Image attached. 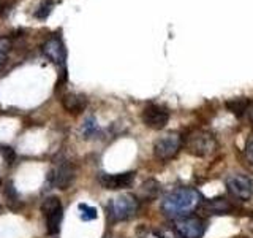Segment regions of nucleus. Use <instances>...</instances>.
<instances>
[{"label":"nucleus","instance_id":"1","mask_svg":"<svg viewBox=\"0 0 253 238\" xmlns=\"http://www.w3.org/2000/svg\"><path fill=\"white\" fill-rule=\"evenodd\" d=\"M201 205V194L193 187H177L163 198L162 210L166 216L179 219L188 216Z\"/></svg>","mask_w":253,"mask_h":238},{"label":"nucleus","instance_id":"2","mask_svg":"<svg viewBox=\"0 0 253 238\" xmlns=\"http://www.w3.org/2000/svg\"><path fill=\"white\" fill-rule=\"evenodd\" d=\"M138 200L136 197L130 194H124L113 198L108 203V218L111 222H121L131 219L138 211Z\"/></svg>","mask_w":253,"mask_h":238},{"label":"nucleus","instance_id":"3","mask_svg":"<svg viewBox=\"0 0 253 238\" xmlns=\"http://www.w3.org/2000/svg\"><path fill=\"white\" fill-rule=\"evenodd\" d=\"M185 146L190 154L196 157H206L215 151L217 140L208 130H193L185 138Z\"/></svg>","mask_w":253,"mask_h":238},{"label":"nucleus","instance_id":"4","mask_svg":"<svg viewBox=\"0 0 253 238\" xmlns=\"http://www.w3.org/2000/svg\"><path fill=\"white\" fill-rule=\"evenodd\" d=\"M182 146V137L179 133H168L160 137L154 143V154L158 161H171L176 156Z\"/></svg>","mask_w":253,"mask_h":238},{"label":"nucleus","instance_id":"5","mask_svg":"<svg viewBox=\"0 0 253 238\" xmlns=\"http://www.w3.org/2000/svg\"><path fill=\"white\" fill-rule=\"evenodd\" d=\"M174 230L180 238H201L206 232V222L198 216H184L174 221Z\"/></svg>","mask_w":253,"mask_h":238},{"label":"nucleus","instance_id":"6","mask_svg":"<svg viewBox=\"0 0 253 238\" xmlns=\"http://www.w3.org/2000/svg\"><path fill=\"white\" fill-rule=\"evenodd\" d=\"M141 119L147 127H150V129L160 130V129H165L166 124L169 122V111L163 105L150 103V105H147L144 110H142Z\"/></svg>","mask_w":253,"mask_h":238},{"label":"nucleus","instance_id":"7","mask_svg":"<svg viewBox=\"0 0 253 238\" xmlns=\"http://www.w3.org/2000/svg\"><path fill=\"white\" fill-rule=\"evenodd\" d=\"M226 187L229 194L239 200H249L253 195V184L252 179L244 177V175H229L226 178Z\"/></svg>","mask_w":253,"mask_h":238},{"label":"nucleus","instance_id":"8","mask_svg":"<svg viewBox=\"0 0 253 238\" xmlns=\"http://www.w3.org/2000/svg\"><path fill=\"white\" fill-rule=\"evenodd\" d=\"M52 186H55L57 189H68L73 181L76 178V169L71 162H62L60 165H57L55 169L51 172L49 175Z\"/></svg>","mask_w":253,"mask_h":238},{"label":"nucleus","instance_id":"9","mask_svg":"<svg viewBox=\"0 0 253 238\" xmlns=\"http://www.w3.org/2000/svg\"><path fill=\"white\" fill-rule=\"evenodd\" d=\"M134 172H125V173H117V175H108V173H101L100 175V184L109 189V190H116V189H125L130 187L134 181Z\"/></svg>","mask_w":253,"mask_h":238},{"label":"nucleus","instance_id":"10","mask_svg":"<svg viewBox=\"0 0 253 238\" xmlns=\"http://www.w3.org/2000/svg\"><path fill=\"white\" fill-rule=\"evenodd\" d=\"M42 51H43V54L46 56V58L51 59V62L57 63V65H60V67L65 65L67 51H65V46H63L62 40L59 37H51L43 45Z\"/></svg>","mask_w":253,"mask_h":238},{"label":"nucleus","instance_id":"11","mask_svg":"<svg viewBox=\"0 0 253 238\" xmlns=\"http://www.w3.org/2000/svg\"><path fill=\"white\" fill-rule=\"evenodd\" d=\"M203 210L208 214H228L233 211V205L226 198H212L203 203Z\"/></svg>","mask_w":253,"mask_h":238},{"label":"nucleus","instance_id":"12","mask_svg":"<svg viewBox=\"0 0 253 238\" xmlns=\"http://www.w3.org/2000/svg\"><path fill=\"white\" fill-rule=\"evenodd\" d=\"M158 192H160V184L155 179H147L141 184L139 190H138V197L142 202H152L158 197Z\"/></svg>","mask_w":253,"mask_h":238},{"label":"nucleus","instance_id":"13","mask_svg":"<svg viewBox=\"0 0 253 238\" xmlns=\"http://www.w3.org/2000/svg\"><path fill=\"white\" fill-rule=\"evenodd\" d=\"M63 103V108H65L67 111H70V113H81V111L85 108L87 105V100L84 95H78V94H67L65 97H63L62 100Z\"/></svg>","mask_w":253,"mask_h":238},{"label":"nucleus","instance_id":"14","mask_svg":"<svg viewBox=\"0 0 253 238\" xmlns=\"http://www.w3.org/2000/svg\"><path fill=\"white\" fill-rule=\"evenodd\" d=\"M46 218V229H47V234L49 235H55L59 234L60 226H62V219H63V210L62 206L57 210H54L51 213L44 214Z\"/></svg>","mask_w":253,"mask_h":238},{"label":"nucleus","instance_id":"15","mask_svg":"<svg viewBox=\"0 0 253 238\" xmlns=\"http://www.w3.org/2000/svg\"><path fill=\"white\" fill-rule=\"evenodd\" d=\"M3 194H5V198H6V205L10 206L11 210H19L21 208V200H19V195L16 192V187L13 186L11 181L6 182V186L3 189Z\"/></svg>","mask_w":253,"mask_h":238},{"label":"nucleus","instance_id":"16","mask_svg":"<svg viewBox=\"0 0 253 238\" xmlns=\"http://www.w3.org/2000/svg\"><path fill=\"white\" fill-rule=\"evenodd\" d=\"M226 107L233 115H236L237 118H241V116H244L245 111H249L250 102L247 99H233V100L226 102Z\"/></svg>","mask_w":253,"mask_h":238},{"label":"nucleus","instance_id":"17","mask_svg":"<svg viewBox=\"0 0 253 238\" xmlns=\"http://www.w3.org/2000/svg\"><path fill=\"white\" fill-rule=\"evenodd\" d=\"M62 206V203H60V198L59 197H47V198H44L43 200V203H42V213H43V216L44 214H47V213H51V211H54V210H57V208H60Z\"/></svg>","mask_w":253,"mask_h":238},{"label":"nucleus","instance_id":"18","mask_svg":"<svg viewBox=\"0 0 253 238\" xmlns=\"http://www.w3.org/2000/svg\"><path fill=\"white\" fill-rule=\"evenodd\" d=\"M78 210H79V216H81L83 221H92V219H97V216H98L97 208H93V206H89V205L81 203Z\"/></svg>","mask_w":253,"mask_h":238},{"label":"nucleus","instance_id":"19","mask_svg":"<svg viewBox=\"0 0 253 238\" xmlns=\"http://www.w3.org/2000/svg\"><path fill=\"white\" fill-rule=\"evenodd\" d=\"M8 54H10V42L6 38H0V68L5 65Z\"/></svg>","mask_w":253,"mask_h":238},{"label":"nucleus","instance_id":"20","mask_svg":"<svg viewBox=\"0 0 253 238\" xmlns=\"http://www.w3.org/2000/svg\"><path fill=\"white\" fill-rule=\"evenodd\" d=\"M51 6H52V3L49 2V0L44 2V3H42V5H40V8H38V11L35 13V16H37V18H40V19L47 18V14L51 13Z\"/></svg>","mask_w":253,"mask_h":238},{"label":"nucleus","instance_id":"21","mask_svg":"<svg viewBox=\"0 0 253 238\" xmlns=\"http://www.w3.org/2000/svg\"><path fill=\"white\" fill-rule=\"evenodd\" d=\"M0 153H2V156L6 159V164L8 165H11L14 162L16 154H14V151L10 146H0Z\"/></svg>","mask_w":253,"mask_h":238},{"label":"nucleus","instance_id":"22","mask_svg":"<svg viewBox=\"0 0 253 238\" xmlns=\"http://www.w3.org/2000/svg\"><path fill=\"white\" fill-rule=\"evenodd\" d=\"M245 153H247L249 161L253 164V137H250L247 140V146H245Z\"/></svg>","mask_w":253,"mask_h":238},{"label":"nucleus","instance_id":"23","mask_svg":"<svg viewBox=\"0 0 253 238\" xmlns=\"http://www.w3.org/2000/svg\"><path fill=\"white\" fill-rule=\"evenodd\" d=\"M249 115H250V119L253 121V105H252V107H249Z\"/></svg>","mask_w":253,"mask_h":238},{"label":"nucleus","instance_id":"24","mask_svg":"<svg viewBox=\"0 0 253 238\" xmlns=\"http://www.w3.org/2000/svg\"><path fill=\"white\" fill-rule=\"evenodd\" d=\"M0 213H2V205H0Z\"/></svg>","mask_w":253,"mask_h":238}]
</instances>
